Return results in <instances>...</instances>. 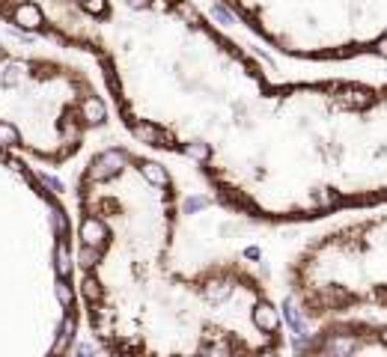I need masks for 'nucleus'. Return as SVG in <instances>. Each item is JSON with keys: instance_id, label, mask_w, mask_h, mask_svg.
Returning <instances> with one entry per match:
<instances>
[{"instance_id": "obj_7", "label": "nucleus", "mask_w": 387, "mask_h": 357, "mask_svg": "<svg viewBox=\"0 0 387 357\" xmlns=\"http://www.w3.org/2000/svg\"><path fill=\"white\" fill-rule=\"evenodd\" d=\"M292 357H387V319H325L292 351Z\"/></svg>"}, {"instance_id": "obj_8", "label": "nucleus", "mask_w": 387, "mask_h": 357, "mask_svg": "<svg viewBox=\"0 0 387 357\" xmlns=\"http://www.w3.org/2000/svg\"><path fill=\"white\" fill-rule=\"evenodd\" d=\"M0 21L18 33L81 54V18L71 0H0Z\"/></svg>"}, {"instance_id": "obj_2", "label": "nucleus", "mask_w": 387, "mask_h": 357, "mask_svg": "<svg viewBox=\"0 0 387 357\" xmlns=\"http://www.w3.org/2000/svg\"><path fill=\"white\" fill-rule=\"evenodd\" d=\"M71 197L81 322L102 357H292L262 271L203 235V203L158 155L108 143Z\"/></svg>"}, {"instance_id": "obj_3", "label": "nucleus", "mask_w": 387, "mask_h": 357, "mask_svg": "<svg viewBox=\"0 0 387 357\" xmlns=\"http://www.w3.org/2000/svg\"><path fill=\"white\" fill-rule=\"evenodd\" d=\"M110 117L102 81L83 66L0 36V152L60 170Z\"/></svg>"}, {"instance_id": "obj_6", "label": "nucleus", "mask_w": 387, "mask_h": 357, "mask_svg": "<svg viewBox=\"0 0 387 357\" xmlns=\"http://www.w3.org/2000/svg\"><path fill=\"white\" fill-rule=\"evenodd\" d=\"M33 176H36L33 170H27V173L0 197V206H6ZM60 206H66V203L45 185V188L27 199L21 209H16L12 214H0V233L16 230V226L36 221ZM54 250H75V218H71V214H63V218L33 226V230H24L18 235L0 238V256H30V253H54ZM24 274L27 277H75V262H6V265H0V277L4 280L24 283Z\"/></svg>"}, {"instance_id": "obj_1", "label": "nucleus", "mask_w": 387, "mask_h": 357, "mask_svg": "<svg viewBox=\"0 0 387 357\" xmlns=\"http://www.w3.org/2000/svg\"><path fill=\"white\" fill-rule=\"evenodd\" d=\"M113 117L265 226L387 209V81H280L197 0H71Z\"/></svg>"}, {"instance_id": "obj_5", "label": "nucleus", "mask_w": 387, "mask_h": 357, "mask_svg": "<svg viewBox=\"0 0 387 357\" xmlns=\"http://www.w3.org/2000/svg\"><path fill=\"white\" fill-rule=\"evenodd\" d=\"M283 57L387 63V0H214Z\"/></svg>"}, {"instance_id": "obj_4", "label": "nucleus", "mask_w": 387, "mask_h": 357, "mask_svg": "<svg viewBox=\"0 0 387 357\" xmlns=\"http://www.w3.org/2000/svg\"><path fill=\"white\" fill-rule=\"evenodd\" d=\"M286 289L313 324L340 316L387 319V209L304 241L286 265Z\"/></svg>"}]
</instances>
